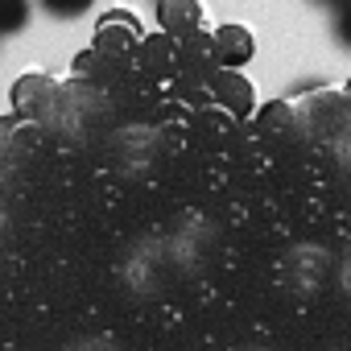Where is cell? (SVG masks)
Segmentation results:
<instances>
[{
    "mask_svg": "<svg viewBox=\"0 0 351 351\" xmlns=\"http://www.w3.org/2000/svg\"><path fill=\"white\" fill-rule=\"evenodd\" d=\"M335 261L339 252L326 244V240H302L285 252L281 261V273H285V285L293 298H314L322 289L335 285Z\"/></svg>",
    "mask_w": 351,
    "mask_h": 351,
    "instance_id": "6da1fadb",
    "label": "cell"
},
{
    "mask_svg": "<svg viewBox=\"0 0 351 351\" xmlns=\"http://www.w3.org/2000/svg\"><path fill=\"white\" fill-rule=\"evenodd\" d=\"M330 29L335 38L351 50V0H343V5H335V17H330Z\"/></svg>",
    "mask_w": 351,
    "mask_h": 351,
    "instance_id": "ba28073f",
    "label": "cell"
},
{
    "mask_svg": "<svg viewBox=\"0 0 351 351\" xmlns=\"http://www.w3.org/2000/svg\"><path fill=\"white\" fill-rule=\"evenodd\" d=\"M42 5V13H50V17H58V21H75V17H83L95 0H38Z\"/></svg>",
    "mask_w": 351,
    "mask_h": 351,
    "instance_id": "8992f818",
    "label": "cell"
},
{
    "mask_svg": "<svg viewBox=\"0 0 351 351\" xmlns=\"http://www.w3.org/2000/svg\"><path fill=\"white\" fill-rule=\"evenodd\" d=\"M347 116V104L330 91V87H306L289 108H285V124L293 128V136L326 145V136L339 128V120Z\"/></svg>",
    "mask_w": 351,
    "mask_h": 351,
    "instance_id": "7a4b0ae2",
    "label": "cell"
},
{
    "mask_svg": "<svg viewBox=\"0 0 351 351\" xmlns=\"http://www.w3.org/2000/svg\"><path fill=\"white\" fill-rule=\"evenodd\" d=\"M252 351H273V347H252Z\"/></svg>",
    "mask_w": 351,
    "mask_h": 351,
    "instance_id": "8fae6325",
    "label": "cell"
},
{
    "mask_svg": "<svg viewBox=\"0 0 351 351\" xmlns=\"http://www.w3.org/2000/svg\"><path fill=\"white\" fill-rule=\"evenodd\" d=\"M347 211H351V178H347Z\"/></svg>",
    "mask_w": 351,
    "mask_h": 351,
    "instance_id": "30bf717a",
    "label": "cell"
},
{
    "mask_svg": "<svg viewBox=\"0 0 351 351\" xmlns=\"http://www.w3.org/2000/svg\"><path fill=\"white\" fill-rule=\"evenodd\" d=\"M34 0H0V38H13L29 25Z\"/></svg>",
    "mask_w": 351,
    "mask_h": 351,
    "instance_id": "5b68a950",
    "label": "cell"
},
{
    "mask_svg": "<svg viewBox=\"0 0 351 351\" xmlns=\"http://www.w3.org/2000/svg\"><path fill=\"white\" fill-rule=\"evenodd\" d=\"M335 293L351 306V244L339 248V261H335Z\"/></svg>",
    "mask_w": 351,
    "mask_h": 351,
    "instance_id": "52a82bcc",
    "label": "cell"
},
{
    "mask_svg": "<svg viewBox=\"0 0 351 351\" xmlns=\"http://www.w3.org/2000/svg\"><path fill=\"white\" fill-rule=\"evenodd\" d=\"M215 54H219L223 66H240V62H248V54H252V38H248L244 29L228 25V29L215 34Z\"/></svg>",
    "mask_w": 351,
    "mask_h": 351,
    "instance_id": "3957f363",
    "label": "cell"
},
{
    "mask_svg": "<svg viewBox=\"0 0 351 351\" xmlns=\"http://www.w3.org/2000/svg\"><path fill=\"white\" fill-rule=\"evenodd\" d=\"M318 5H330V9H335V5H343V0H318Z\"/></svg>",
    "mask_w": 351,
    "mask_h": 351,
    "instance_id": "9c48e42d",
    "label": "cell"
},
{
    "mask_svg": "<svg viewBox=\"0 0 351 351\" xmlns=\"http://www.w3.org/2000/svg\"><path fill=\"white\" fill-rule=\"evenodd\" d=\"M326 157L335 161V169H343L347 178H351V108H347V116L339 120V128L326 136Z\"/></svg>",
    "mask_w": 351,
    "mask_h": 351,
    "instance_id": "277c9868",
    "label": "cell"
},
{
    "mask_svg": "<svg viewBox=\"0 0 351 351\" xmlns=\"http://www.w3.org/2000/svg\"><path fill=\"white\" fill-rule=\"evenodd\" d=\"M330 351H351V347H330Z\"/></svg>",
    "mask_w": 351,
    "mask_h": 351,
    "instance_id": "7c38bea8",
    "label": "cell"
}]
</instances>
